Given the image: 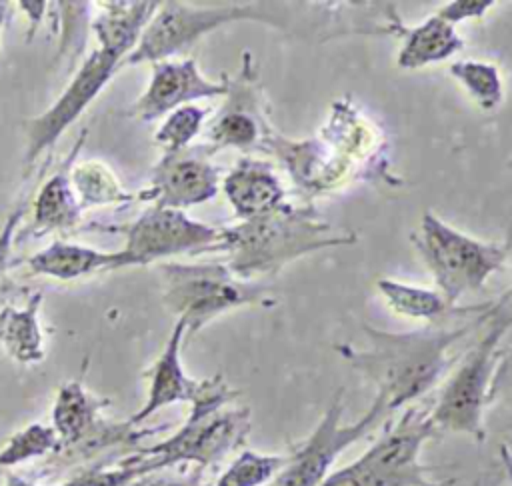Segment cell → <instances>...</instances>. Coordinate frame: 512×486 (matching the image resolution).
<instances>
[{"label": "cell", "mask_w": 512, "mask_h": 486, "mask_svg": "<svg viewBox=\"0 0 512 486\" xmlns=\"http://www.w3.org/2000/svg\"><path fill=\"white\" fill-rule=\"evenodd\" d=\"M240 20L274 24L276 18L262 4H228L196 8L182 2H162L140 34L136 48L120 62V68L140 62H164L188 50L204 34Z\"/></svg>", "instance_id": "cell-8"}, {"label": "cell", "mask_w": 512, "mask_h": 486, "mask_svg": "<svg viewBox=\"0 0 512 486\" xmlns=\"http://www.w3.org/2000/svg\"><path fill=\"white\" fill-rule=\"evenodd\" d=\"M86 228L126 236L122 248L128 266L152 264L174 254L210 252L220 240V228L196 222L182 210L150 206L130 224H88Z\"/></svg>", "instance_id": "cell-10"}, {"label": "cell", "mask_w": 512, "mask_h": 486, "mask_svg": "<svg viewBox=\"0 0 512 486\" xmlns=\"http://www.w3.org/2000/svg\"><path fill=\"white\" fill-rule=\"evenodd\" d=\"M378 290L384 296L386 304L400 316L426 320L428 324H440L448 318H466V316H480L492 308L494 302L474 304V306H452L444 300L440 292L402 284L390 278L378 280Z\"/></svg>", "instance_id": "cell-19"}, {"label": "cell", "mask_w": 512, "mask_h": 486, "mask_svg": "<svg viewBox=\"0 0 512 486\" xmlns=\"http://www.w3.org/2000/svg\"><path fill=\"white\" fill-rule=\"evenodd\" d=\"M222 186L240 220L266 214L284 202V190L272 166L256 158H240Z\"/></svg>", "instance_id": "cell-17"}, {"label": "cell", "mask_w": 512, "mask_h": 486, "mask_svg": "<svg viewBox=\"0 0 512 486\" xmlns=\"http://www.w3.org/2000/svg\"><path fill=\"white\" fill-rule=\"evenodd\" d=\"M40 304L42 292H34L24 310L14 306H4L0 310V344L8 356L20 364L44 360L42 332L38 324Z\"/></svg>", "instance_id": "cell-23"}, {"label": "cell", "mask_w": 512, "mask_h": 486, "mask_svg": "<svg viewBox=\"0 0 512 486\" xmlns=\"http://www.w3.org/2000/svg\"><path fill=\"white\" fill-rule=\"evenodd\" d=\"M410 240L430 268L440 294L452 306L464 294L480 290L488 276L502 268L510 248L508 244L476 240L428 210L422 214L420 230Z\"/></svg>", "instance_id": "cell-7"}, {"label": "cell", "mask_w": 512, "mask_h": 486, "mask_svg": "<svg viewBox=\"0 0 512 486\" xmlns=\"http://www.w3.org/2000/svg\"><path fill=\"white\" fill-rule=\"evenodd\" d=\"M4 486H34L30 480L18 476V474H8L6 476V484Z\"/></svg>", "instance_id": "cell-36"}, {"label": "cell", "mask_w": 512, "mask_h": 486, "mask_svg": "<svg viewBox=\"0 0 512 486\" xmlns=\"http://www.w3.org/2000/svg\"><path fill=\"white\" fill-rule=\"evenodd\" d=\"M228 84V74H222L220 82L204 78L194 58H184L180 62H154L146 92L126 110V114L144 122H152L180 106H186V102L224 96L228 92Z\"/></svg>", "instance_id": "cell-14"}, {"label": "cell", "mask_w": 512, "mask_h": 486, "mask_svg": "<svg viewBox=\"0 0 512 486\" xmlns=\"http://www.w3.org/2000/svg\"><path fill=\"white\" fill-rule=\"evenodd\" d=\"M108 404L110 400L88 394L78 380L64 382L56 392L52 408V428L60 440L58 450L84 440L98 426V412Z\"/></svg>", "instance_id": "cell-21"}, {"label": "cell", "mask_w": 512, "mask_h": 486, "mask_svg": "<svg viewBox=\"0 0 512 486\" xmlns=\"http://www.w3.org/2000/svg\"><path fill=\"white\" fill-rule=\"evenodd\" d=\"M186 336V324L184 320H176L172 334L162 350V354L156 358L152 368L146 372V378L150 380L148 398L144 406L128 420L132 426L142 424L148 420L154 412L160 408L174 404V402H192L200 390L202 380H192L186 376L180 360L182 340Z\"/></svg>", "instance_id": "cell-16"}, {"label": "cell", "mask_w": 512, "mask_h": 486, "mask_svg": "<svg viewBox=\"0 0 512 486\" xmlns=\"http://www.w3.org/2000/svg\"><path fill=\"white\" fill-rule=\"evenodd\" d=\"M226 96V104L206 130L208 142L204 146L208 152L214 154L222 148H238L242 152L262 148L272 130L264 114L260 88L256 86L250 52H244L242 70L230 80Z\"/></svg>", "instance_id": "cell-12"}, {"label": "cell", "mask_w": 512, "mask_h": 486, "mask_svg": "<svg viewBox=\"0 0 512 486\" xmlns=\"http://www.w3.org/2000/svg\"><path fill=\"white\" fill-rule=\"evenodd\" d=\"M402 48L396 64L404 70H418L434 62H442L464 48L462 36L456 28L436 14L416 26H402Z\"/></svg>", "instance_id": "cell-20"}, {"label": "cell", "mask_w": 512, "mask_h": 486, "mask_svg": "<svg viewBox=\"0 0 512 486\" xmlns=\"http://www.w3.org/2000/svg\"><path fill=\"white\" fill-rule=\"evenodd\" d=\"M92 20L98 46L112 48L124 58L136 48L142 30L160 8V2H102Z\"/></svg>", "instance_id": "cell-22"}, {"label": "cell", "mask_w": 512, "mask_h": 486, "mask_svg": "<svg viewBox=\"0 0 512 486\" xmlns=\"http://www.w3.org/2000/svg\"><path fill=\"white\" fill-rule=\"evenodd\" d=\"M60 448L58 434L52 426L46 424H28L8 438L4 448L0 450V468H12L32 458L44 456L48 452H56Z\"/></svg>", "instance_id": "cell-27"}, {"label": "cell", "mask_w": 512, "mask_h": 486, "mask_svg": "<svg viewBox=\"0 0 512 486\" xmlns=\"http://www.w3.org/2000/svg\"><path fill=\"white\" fill-rule=\"evenodd\" d=\"M126 266L128 260L122 250L104 252L90 246L68 244L64 240H54L48 248L28 258V268L32 274H44L58 280H76L94 272Z\"/></svg>", "instance_id": "cell-18"}, {"label": "cell", "mask_w": 512, "mask_h": 486, "mask_svg": "<svg viewBox=\"0 0 512 486\" xmlns=\"http://www.w3.org/2000/svg\"><path fill=\"white\" fill-rule=\"evenodd\" d=\"M240 396L222 374L202 380L196 398L190 402L186 422L166 440L140 448L128 456L142 474L158 472L166 466L192 462L198 470L218 464L224 456L240 448L250 432V408H226Z\"/></svg>", "instance_id": "cell-3"}, {"label": "cell", "mask_w": 512, "mask_h": 486, "mask_svg": "<svg viewBox=\"0 0 512 486\" xmlns=\"http://www.w3.org/2000/svg\"><path fill=\"white\" fill-rule=\"evenodd\" d=\"M164 276V306L186 324V334H196L212 318L246 304H272V286L260 280L238 278L222 262L160 266Z\"/></svg>", "instance_id": "cell-6"}, {"label": "cell", "mask_w": 512, "mask_h": 486, "mask_svg": "<svg viewBox=\"0 0 512 486\" xmlns=\"http://www.w3.org/2000/svg\"><path fill=\"white\" fill-rule=\"evenodd\" d=\"M496 302L498 300H494L488 312L458 326L428 324V328L412 332H386L364 324L368 338L366 348L336 344V350L374 384L376 396L384 400L390 414L416 402L444 378L456 362L450 354L452 348L490 318Z\"/></svg>", "instance_id": "cell-1"}, {"label": "cell", "mask_w": 512, "mask_h": 486, "mask_svg": "<svg viewBox=\"0 0 512 486\" xmlns=\"http://www.w3.org/2000/svg\"><path fill=\"white\" fill-rule=\"evenodd\" d=\"M450 74L462 82L482 110H494L502 102V80L494 64L458 60L450 66Z\"/></svg>", "instance_id": "cell-26"}, {"label": "cell", "mask_w": 512, "mask_h": 486, "mask_svg": "<svg viewBox=\"0 0 512 486\" xmlns=\"http://www.w3.org/2000/svg\"><path fill=\"white\" fill-rule=\"evenodd\" d=\"M124 56L112 48L98 46L90 56L84 58L70 84L58 96V100L44 110L40 116L32 118L28 124V146L24 156V176L30 174L38 156L50 150L56 140L68 130L76 118L86 110V106L102 92L108 80L120 68Z\"/></svg>", "instance_id": "cell-11"}, {"label": "cell", "mask_w": 512, "mask_h": 486, "mask_svg": "<svg viewBox=\"0 0 512 486\" xmlns=\"http://www.w3.org/2000/svg\"><path fill=\"white\" fill-rule=\"evenodd\" d=\"M500 460H502V466H504V472H506V478L512 486V452L506 444H500Z\"/></svg>", "instance_id": "cell-35"}, {"label": "cell", "mask_w": 512, "mask_h": 486, "mask_svg": "<svg viewBox=\"0 0 512 486\" xmlns=\"http://www.w3.org/2000/svg\"><path fill=\"white\" fill-rule=\"evenodd\" d=\"M140 476H144L140 472V468L134 462L122 458L114 468L112 466L110 468L94 466L58 486H130Z\"/></svg>", "instance_id": "cell-29"}, {"label": "cell", "mask_w": 512, "mask_h": 486, "mask_svg": "<svg viewBox=\"0 0 512 486\" xmlns=\"http://www.w3.org/2000/svg\"><path fill=\"white\" fill-rule=\"evenodd\" d=\"M356 232H334L312 206L282 202L274 210L236 226L220 228V240L210 252H228L226 266L244 280L276 274L284 264L334 246H350Z\"/></svg>", "instance_id": "cell-2"}, {"label": "cell", "mask_w": 512, "mask_h": 486, "mask_svg": "<svg viewBox=\"0 0 512 486\" xmlns=\"http://www.w3.org/2000/svg\"><path fill=\"white\" fill-rule=\"evenodd\" d=\"M494 4V0H452L444 4L436 16L448 24H458L468 18H480L488 8Z\"/></svg>", "instance_id": "cell-31"}, {"label": "cell", "mask_w": 512, "mask_h": 486, "mask_svg": "<svg viewBox=\"0 0 512 486\" xmlns=\"http://www.w3.org/2000/svg\"><path fill=\"white\" fill-rule=\"evenodd\" d=\"M86 134L88 130L84 128L80 138L74 142L68 156L64 158V162L40 186L32 204V222L22 230L24 236L42 238L52 232H70L78 226L82 206L78 202V196H74L72 192L70 170L74 166V160L80 148L86 142Z\"/></svg>", "instance_id": "cell-15"}, {"label": "cell", "mask_w": 512, "mask_h": 486, "mask_svg": "<svg viewBox=\"0 0 512 486\" xmlns=\"http://www.w3.org/2000/svg\"><path fill=\"white\" fill-rule=\"evenodd\" d=\"M436 434L428 410L410 406L360 458L332 470L322 486H442L420 460L424 444Z\"/></svg>", "instance_id": "cell-5"}, {"label": "cell", "mask_w": 512, "mask_h": 486, "mask_svg": "<svg viewBox=\"0 0 512 486\" xmlns=\"http://www.w3.org/2000/svg\"><path fill=\"white\" fill-rule=\"evenodd\" d=\"M288 454H262L244 448L212 486H268L284 468Z\"/></svg>", "instance_id": "cell-25"}, {"label": "cell", "mask_w": 512, "mask_h": 486, "mask_svg": "<svg viewBox=\"0 0 512 486\" xmlns=\"http://www.w3.org/2000/svg\"><path fill=\"white\" fill-rule=\"evenodd\" d=\"M204 116H206V110L192 104L172 110L156 130L154 142L162 148L164 154H172L188 148L194 136L200 132Z\"/></svg>", "instance_id": "cell-28"}, {"label": "cell", "mask_w": 512, "mask_h": 486, "mask_svg": "<svg viewBox=\"0 0 512 486\" xmlns=\"http://www.w3.org/2000/svg\"><path fill=\"white\" fill-rule=\"evenodd\" d=\"M10 16H12V8H10V4L0 2V32H2V28L6 26V22L10 20Z\"/></svg>", "instance_id": "cell-37"}, {"label": "cell", "mask_w": 512, "mask_h": 486, "mask_svg": "<svg viewBox=\"0 0 512 486\" xmlns=\"http://www.w3.org/2000/svg\"><path fill=\"white\" fill-rule=\"evenodd\" d=\"M70 182L78 194L82 210L104 204H128L136 200L154 202V194L150 188H144L140 192L124 190L114 172L96 160L74 164L70 170Z\"/></svg>", "instance_id": "cell-24"}, {"label": "cell", "mask_w": 512, "mask_h": 486, "mask_svg": "<svg viewBox=\"0 0 512 486\" xmlns=\"http://www.w3.org/2000/svg\"><path fill=\"white\" fill-rule=\"evenodd\" d=\"M210 156L204 144L162 154L148 186L154 194V204L182 210L214 198L222 170L208 160Z\"/></svg>", "instance_id": "cell-13"}, {"label": "cell", "mask_w": 512, "mask_h": 486, "mask_svg": "<svg viewBox=\"0 0 512 486\" xmlns=\"http://www.w3.org/2000/svg\"><path fill=\"white\" fill-rule=\"evenodd\" d=\"M130 486H204L196 476L192 478H168V476H156V472L140 476L138 480H134Z\"/></svg>", "instance_id": "cell-33"}, {"label": "cell", "mask_w": 512, "mask_h": 486, "mask_svg": "<svg viewBox=\"0 0 512 486\" xmlns=\"http://www.w3.org/2000/svg\"><path fill=\"white\" fill-rule=\"evenodd\" d=\"M512 290L502 294L488 318L482 338L458 360L444 382L436 404L428 410L438 432H458L482 442L486 438V410L490 406L492 378L502 354V344L512 330Z\"/></svg>", "instance_id": "cell-4"}, {"label": "cell", "mask_w": 512, "mask_h": 486, "mask_svg": "<svg viewBox=\"0 0 512 486\" xmlns=\"http://www.w3.org/2000/svg\"><path fill=\"white\" fill-rule=\"evenodd\" d=\"M342 414L344 398L342 390H338L312 434L288 452L284 468L268 486H322L340 452L364 438L388 414V410L384 400L374 396L360 420L342 424Z\"/></svg>", "instance_id": "cell-9"}, {"label": "cell", "mask_w": 512, "mask_h": 486, "mask_svg": "<svg viewBox=\"0 0 512 486\" xmlns=\"http://www.w3.org/2000/svg\"><path fill=\"white\" fill-rule=\"evenodd\" d=\"M494 402H500L504 406L508 426L512 428V344H502V354L490 388V406Z\"/></svg>", "instance_id": "cell-30"}, {"label": "cell", "mask_w": 512, "mask_h": 486, "mask_svg": "<svg viewBox=\"0 0 512 486\" xmlns=\"http://www.w3.org/2000/svg\"><path fill=\"white\" fill-rule=\"evenodd\" d=\"M20 10L28 14V20H30V28L26 32V42L32 40V36L36 34V30L40 28L42 20H44V14H46V6L48 2H28V0H20L18 2Z\"/></svg>", "instance_id": "cell-34"}, {"label": "cell", "mask_w": 512, "mask_h": 486, "mask_svg": "<svg viewBox=\"0 0 512 486\" xmlns=\"http://www.w3.org/2000/svg\"><path fill=\"white\" fill-rule=\"evenodd\" d=\"M26 212V206L20 204L18 208H14L6 220H4V226L0 230V278L4 274V270L8 268V260H10V252H12V242H14V236H16V228H18V222L22 220Z\"/></svg>", "instance_id": "cell-32"}]
</instances>
